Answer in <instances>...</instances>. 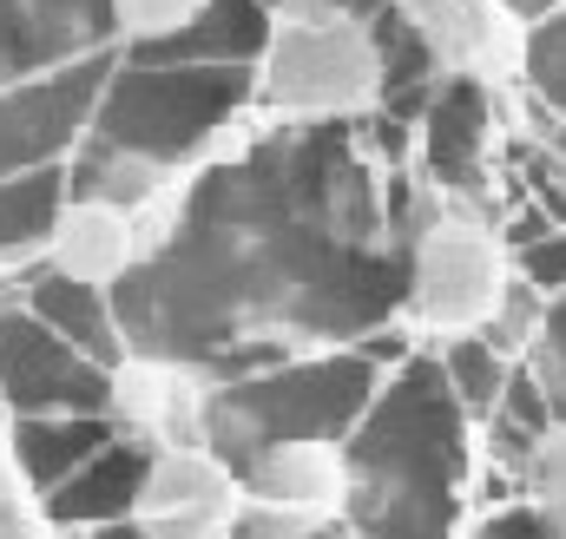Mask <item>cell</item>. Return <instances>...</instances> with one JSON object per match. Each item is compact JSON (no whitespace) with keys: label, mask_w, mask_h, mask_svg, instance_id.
<instances>
[{"label":"cell","mask_w":566,"mask_h":539,"mask_svg":"<svg viewBox=\"0 0 566 539\" xmlns=\"http://www.w3.org/2000/svg\"><path fill=\"white\" fill-rule=\"evenodd\" d=\"M468 414L454 402L441 362H409L382 402L363 408L349 454V514L343 527L356 539H448L454 500L474 467Z\"/></svg>","instance_id":"6da1fadb"},{"label":"cell","mask_w":566,"mask_h":539,"mask_svg":"<svg viewBox=\"0 0 566 539\" xmlns=\"http://www.w3.org/2000/svg\"><path fill=\"white\" fill-rule=\"evenodd\" d=\"M389 93V46L376 20L343 0H277L258 40L251 106L277 126H336L376 113Z\"/></svg>","instance_id":"7a4b0ae2"},{"label":"cell","mask_w":566,"mask_h":539,"mask_svg":"<svg viewBox=\"0 0 566 539\" xmlns=\"http://www.w3.org/2000/svg\"><path fill=\"white\" fill-rule=\"evenodd\" d=\"M514 251L501 231V204L481 198H416L409 218V264H402V316L434 342L448 336H481L507 296Z\"/></svg>","instance_id":"3957f363"},{"label":"cell","mask_w":566,"mask_h":539,"mask_svg":"<svg viewBox=\"0 0 566 539\" xmlns=\"http://www.w3.org/2000/svg\"><path fill=\"white\" fill-rule=\"evenodd\" d=\"M244 514L238 539H310L323 527H343L349 514V454L343 441L303 434V441H271L244 467Z\"/></svg>","instance_id":"277c9868"},{"label":"cell","mask_w":566,"mask_h":539,"mask_svg":"<svg viewBox=\"0 0 566 539\" xmlns=\"http://www.w3.org/2000/svg\"><path fill=\"white\" fill-rule=\"evenodd\" d=\"M238 514H244V480L205 441L145 454L126 500V527L139 539H238Z\"/></svg>","instance_id":"5b68a950"},{"label":"cell","mask_w":566,"mask_h":539,"mask_svg":"<svg viewBox=\"0 0 566 539\" xmlns=\"http://www.w3.org/2000/svg\"><path fill=\"white\" fill-rule=\"evenodd\" d=\"M211 376L178 362V356H158V349H139V356H119L106 369V421L113 434H126L139 454H158V447H191L211 434Z\"/></svg>","instance_id":"8992f818"},{"label":"cell","mask_w":566,"mask_h":539,"mask_svg":"<svg viewBox=\"0 0 566 539\" xmlns=\"http://www.w3.org/2000/svg\"><path fill=\"white\" fill-rule=\"evenodd\" d=\"M501 138H507V119H501V99L488 93L481 73H441L434 99H428L422 119V158H428V191L441 198H488V171L501 158Z\"/></svg>","instance_id":"52a82bcc"},{"label":"cell","mask_w":566,"mask_h":539,"mask_svg":"<svg viewBox=\"0 0 566 539\" xmlns=\"http://www.w3.org/2000/svg\"><path fill=\"white\" fill-rule=\"evenodd\" d=\"M46 270L66 289L106 296L139 270V237H133V211L106 191L93 198H66L46 224Z\"/></svg>","instance_id":"ba28073f"},{"label":"cell","mask_w":566,"mask_h":539,"mask_svg":"<svg viewBox=\"0 0 566 539\" xmlns=\"http://www.w3.org/2000/svg\"><path fill=\"white\" fill-rule=\"evenodd\" d=\"M514 507L541 527V539H566V421L554 414L514 467Z\"/></svg>","instance_id":"9c48e42d"},{"label":"cell","mask_w":566,"mask_h":539,"mask_svg":"<svg viewBox=\"0 0 566 539\" xmlns=\"http://www.w3.org/2000/svg\"><path fill=\"white\" fill-rule=\"evenodd\" d=\"M434 362H441V376H448L468 421H488L494 402L507 395V376H514V362L488 336H448V342H434Z\"/></svg>","instance_id":"30bf717a"},{"label":"cell","mask_w":566,"mask_h":539,"mask_svg":"<svg viewBox=\"0 0 566 539\" xmlns=\"http://www.w3.org/2000/svg\"><path fill=\"white\" fill-rule=\"evenodd\" d=\"M211 7H218V0H106V20H113L119 40H133V46H165V40H178V33H191V27H205Z\"/></svg>","instance_id":"8fae6325"},{"label":"cell","mask_w":566,"mask_h":539,"mask_svg":"<svg viewBox=\"0 0 566 539\" xmlns=\"http://www.w3.org/2000/svg\"><path fill=\"white\" fill-rule=\"evenodd\" d=\"M521 178H527V204L554 224V231H566V158L554 151V145H534L527 158H521Z\"/></svg>","instance_id":"7c38bea8"},{"label":"cell","mask_w":566,"mask_h":539,"mask_svg":"<svg viewBox=\"0 0 566 539\" xmlns=\"http://www.w3.org/2000/svg\"><path fill=\"white\" fill-rule=\"evenodd\" d=\"M514 276H521V283H534L547 303H560V296H566V231H547V237L514 244Z\"/></svg>","instance_id":"4fadbf2b"},{"label":"cell","mask_w":566,"mask_h":539,"mask_svg":"<svg viewBox=\"0 0 566 539\" xmlns=\"http://www.w3.org/2000/svg\"><path fill=\"white\" fill-rule=\"evenodd\" d=\"M310 539H356L349 527H323V533H310Z\"/></svg>","instance_id":"5bb4252c"}]
</instances>
